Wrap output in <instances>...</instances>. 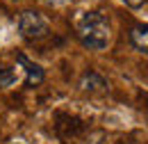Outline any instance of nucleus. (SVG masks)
Listing matches in <instances>:
<instances>
[{
	"label": "nucleus",
	"instance_id": "nucleus-1",
	"mask_svg": "<svg viewBox=\"0 0 148 144\" xmlns=\"http://www.w3.org/2000/svg\"><path fill=\"white\" fill-rule=\"evenodd\" d=\"M77 39L89 51H105L112 39V21L107 14L91 9L84 12L77 21Z\"/></svg>",
	"mask_w": 148,
	"mask_h": 144
},
{
	"label": "nucleus",
	"instance_id": "nucleus-5",
	"mask_svg": "<svg viewBox=\"0 0 148 144\" xmlns=\"http://www.w3.org/2000/svg\"><path fill=\"white\" fill-rule=\"evenodd\" d=\"M80 89L82 91H105L107 89V80L98 71H84L80 78Z\"/></svg>",
	"mask_w": 148,
	"mask_h": 144
},
{
	"label": "nucleus",
	"instance_id": "nucleus-7",
	"mask_svg": "<svg viewBox=\"0 0 148 144\" xmlns=\"http://www.w3.org/2000/svg\"><path fill=\"white\" fill-rule=\"evenodd\" d=\"M123 2H125V5H130V7H141L146 0H123Z\"/></svg>",
	"mask_w": 148,
	"mask_h": 144
},
{
	"label": "nucleus",
	"instance_id": "nucleus-8",
	"mask_svg": "<svg viewBox=\"0 0 148 144\" xmlns=\"http://www.w3.org/2000/svg\"><path fill=\"white\" fill-rule=\"evenodd\" d=\"M46 5H66V2H75V0H43Z\"/></svg>",
	"mask_w": 148,
	"mask_h": 144
},
{
	"label": "nucleus",
	"instance_id": "nucleus-6",
	"mask_svg": "<svg viewBox=\"0 0 148 144\" xmlns=\"http://www.w3.org/2000/svg\"><path fill=\"white\" fill-rule=\"evenodd\" d=\"M16 80H18V75H16L14 69L0 66V89H7V87H12V85H16Z\"/></svg>",
	"mask_w": 148,
	"mask_h": 144
},
{
	"label": "nucleus",
	"instance_id": "nucleus-4",
	"mask_svg": "<svg viewBox=\"0 0 148 144\" xmlns=\"http://www.w3.org/2000/svg\"><path fill=\"white\" fill-rule=\"evenodd\" d=\"M128 39L134 51L148 55V23H134L128 32Z\"/></svg>",
	"mask_w": 148,
	"mask_h": 144
},
{
	"label": "nucleus",
	"instance_id": "nucleus-2",
	"mask_svg": "<svg viewBox=\"0 0 148 144\" xmlns=\"http://www.w3.org/2000/svg\"><path fill=\"white\" fill-rule=\"evenodd\" d=\"M18 32L25 39H43L50 32V23L37 9H25L18 16Z\"/></svg>",
	"mask_w": 148,
	"mask_h": 144
},
{
	"label": "nucleus",
	"instance_id": "nucleus-3",
	"mask_svg": "<svg viewBox=\"0 0 148 144\" xmlns=\"http://www.w3.org/2000/svg\"><path fill=\"white\" fill-rule=\"evenodd\" d=\"M16 62H18L21 66H23V71H25V85H27V87L41 85V82L46 80V71H43V69L39 66L37 62L27 60V55L18 53V55H16Z\"/></svg>",
	"mask_w": 148,
	"mask_h": 144
}]
</instances>
